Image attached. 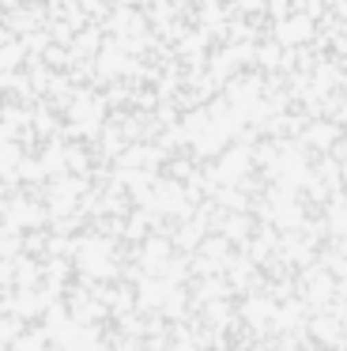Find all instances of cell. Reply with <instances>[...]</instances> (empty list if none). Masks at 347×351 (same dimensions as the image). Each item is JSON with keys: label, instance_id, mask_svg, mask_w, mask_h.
<instances>
[{"label": "cell", "instance_id": "cell-1", "mask_svg": "<svg viewBox=\"0 0 347 351\" xmlns=\"http://www.w3.org/2000/svg\"><path fill=\"white\" fill-rule=\"evenodd\" d=\"M336 155L302 0H0V351H317Z\"/></svg>", "mask_w": 347, "mask_h": 351}]
</instances>
